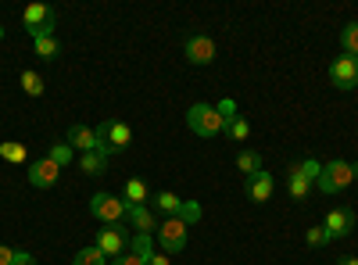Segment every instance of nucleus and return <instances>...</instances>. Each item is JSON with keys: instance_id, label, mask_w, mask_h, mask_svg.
<instances>
[{"instance_id": "1", "label": "nucleus", "mask_w": 358, "mask_h": 265, "mask_svg": "<svg viewBox=\"0 0 358 265\" xmlns=\"http://www.w3.org/2000/svg\"><path fill=\"white\" fill-rule=\"evenodd\" d=\"M187 126L197 133V136H219V133H226V119L219 115V108H212V104H194L190 111H187Z\"/></svg>"}, {"instance_id": "2", "label": "nucleus", "mask_w": 358, "mask_h": 265, "mask_svg": "<svg viewBox=\"0 0 358 265\" xmlns=\"http://www.w3.org/2000/svg\"><path fill=\"white\" fill-rule=\"evenodd\" d=\"M351 180H358L351 162H330V165H322V172H319L315 187H319L322 194H330V197H334V194L348 190V187H351Z\"/></svg>"}, {"instance_id": "3", "label": "nucleus", "mask_w": 358, "mask_h": 265, "mask_svg": "<svg viewBox=\"0 0 358 265\" xmlns=\"http://www.w3.org/2000/svg\"><path fill=\"white\" fill-rule=\"evenodd\" d=\"M126 208H129L126 197H115V194H108V190H101V194L90 197V215L101 219L104 226L122 222V219H126Z\"/></svg>"}, {"instance_id": "4", "label": "nucleus", "mask_w": 358, "mask_h": 265, "mask_svg": "<svg viewBox=\"0 0 358 265\" xmlns=\"http://www.w3.org/2000/svg\"><path fill=\"white\" fill-rule=\"evenodd\" d=\"M129 140H133V129H129L126 122L108 119V122H101V126H97V151H104V155H118V151H126Z\"/></svg>"}, {"instance_id": "5", "label": "nucleus", "mask_w": 358, "mask_h": 265, "mask_svg": "<svg viewBox=\"0 0 358 265\" xmlns=\"http://www.w3.org/2000/svg\"><path fill=\"white\" fill-rule=\"evenodd\" d=\"M22 22H25V33L33 40L54 36V8H47V4H29L22 11Z\"/></svg>"}, {"instance_id": "6", "label": "nucleus", "mask_w": 358, "mask_h": 265, "mask_svg": "<svg viewBox=\"0 0 358 265\" xmlns=\"http://www.w3.org/2000/svg\"><path fill=\"white\" fill-rule=\"evenodd\" d=\"M187 222H179V219H165L162 226H158V244H162V251L165 255H179L187 248Z\"/></svg>"}, {"instance_id": "7", "label": "nucleus", "mask_w": 358, "mask_h": 265, "mask_svg": "<svg viewBox=\"0 0 358 265\" xmlns=\"http://www.w3.org/2000/svg\"><path fill=\"white\" fill-rule=\"evenodd\" d=\"M97 248L108 255V262H111V258H118V255H126V251H129V237H126L122 222H115V226H104V229H97Z\"/></svg>"}, {"instance_id": "8", "label": "nucleus", "mask_w": 358, "mask_h": 265, "mask_svg": "<svg viewBox=\"0 0 358 265\" xmlns=\"http://www.w3.org/2000/svg\"><path fill=\"white\" fill-rule=\"evenodd\" d=\"M330 83L337 86V90H355L358 86V57L341 54L337 62L330 65Z\"/></svg>"}, {"instance_id": "9", "label": "nucleus", "mask_w": 358, "mask_h": 265, "mask_svg": "<svg viewBox=\"0 0 358 265\" xmlns=\"http://www.w3.org/2000/svg\"><path fill=\"white\" fill-rule=\"evenodd\" d=\"M57 176H62V169H57L50 158H36L33 165H29V187L36 190H50L57 183Z\"/></svg>"}, {"instance_id": "10", "label": "nucleus", "mask_w": 358, "mask_h": 265, "mask_svg": "<svg viewBox=\"0 0 358 265\" xmlns=\"http://www.w3.org/2000/svg\"><path fill=\"white\" fill-rule=\"evenodd\" d=\"M355 229V212L351 208H334L326 215V233H330V241H341V237H351Z\"/></svg>"}, {"instance_id": "11", "label": "nucleus", "mask_w": 358, "mask_h": 265, "mask_svg": "<svg viewBox=\"0 0 358 265\" xmlns=\"http://www.w3.org/2000/svg\"><path fill=\"white\" fill-rule=\"evenodd\" d=\"M187 62L190 65H212L215 62V43L208 36H190L187 40Z\"/></svg>"}, {"instance_id": "12", "label": "nucleus", "mask_w": 358, "mask_h": 265, "mask_svg": "<svg viewBox=\"0 0 358 265\" xmlns=\"http://www.w3.org/2000/svg\"><path fill=\"white\" fill-rule=\"evenodd\" d=\"M273 190H276V183H273V176H268L265 169L255 172V176H248V197L255 204H265L268 197H273Z\"/></svg>"}, {"instance_id": "13", "label": "nucleus", "mask_w": 358, "mask_h": 265, "mask_svg": "<svg viewBox=\"0 0 358 265\" xmlns=\"http://www.w3.org/2000/svg\"><path fill=\"white\" fill-rule=\"evenodd\" d=\"M69 143H72V151H97V129H90V126H83V122H76L72 129H69Z\"/></svg>"}, {"instance_id": "14", "label": "nucleus", "mask_w": 358, "mask_h": 265, "mask_svg": "<svg viewBox=\"0 0 358 265\" xmlns=\"http://www.w3.org/2000/svg\"><path fill=\"white\" fill-rule=\"evenodd\" d=\"M126 219L133 222V229H136V233H151V229H158L155 212L147 208V204H129V208H126Z\"/></svg>"}, {"instance_id": "15", "label": "nucleus", "mask_w": 358, "mask_h": 265, "mask_svg": "<svg viewBox=\"0 0 358 265\" xmlns=\"http://www.w3.org/2000/svg\"><path fill=\"white\" fill-rule=\"evenodd\" d=\"M287 190H290V197L294 201H305L308 194H312V183L301 176V169L297 165H290V176H287Z\"/></svg>"}, {"instance_id": "16", "label": "nucleus", "mask_w": 358, "mask_h": 265, "mask_svg": "<svg viewBox=\"0 0 358 265\" xmlns=\"http://www.w3.org/2000/svg\"><path fill=\"white\" fill-rule=\"evenodd\" d=\"M79 169H83L86 176H104V172H108V155H104V151H86V155L79 158Z\"/></svg>"}, {"instance_id": "17", "label": "nucleus", "mask_w": 358, "mask_h": 265, "mask_svg": "<svg viewBox=\"0 0 358 265\" xmlns=\"http://www.w3.org/2000/svg\"><path fill=\"white\" fill-rule=\"evenodd\" d=\"M129 251H133V255H136L143 265L158 255V251H155V241H151V233H136V237L129 241Z\"/></svg>"}, {"instance_id": "18", "label": "nucleus", "mask_w": 358, "mask_h": 265, "mask_svg": "<svg viewBox=\"0 0 358 265\" xmlns=\"http://www.w3.org/2000/svg\"><path fill=\"white\" fill-rule=\"evenodd\" d=\"M155 208H162L165 215H172V219H176V215H179V208H183V201H179L172 190H162V194L155 197Z\"/></svg>"}, {"instance_id": "19", "label": "nucleus", "mask_w": 358, "mask_h": 265, "mask_svg": "<svg viewBox=\"0 0 358 265\" xmlns=\"http://www.w3.org/2000/svg\"><path fill=\"white\" fill-rule=\"evenodd\" d=\"M72 265H108V255L94 244V248H83V251L72 258Z\"/></svg>"}, {"instance_id": "20", "label": "nucleus", "mask_w": 358, "mask_h": 265, "mask_svg": "<svg viewBox=\"0 0 358 265\" xmlns=\"http://www.w3.org/2000/svg\"><path fill=\"white\" fill-rule=\"evenodd\" d=\"M226 136H229L233 143L248 140V136H251V122H248V119H241V115H236V119H229V122H226Z\"/></svg>"}, {"instance_id": "21", "label": "nucleus", "mask_w": 358, "mask_h": 265, "mask_svg": "<svg viewBox=\"0 0 358 265\" xmlns=\"http://www.w3.org/2000/svg\"><path fill=\"white\" fill-rule=\"evenodd\" d=\"M236 169H241L244 176L262 172V155H258V151H241V155H236Z\"/></svg>"}, {"instance_id": "22", "label": "nucleus", "mask_w": 358, "mask_h": 265, "mask_svg": "<svg viewBox=\"0 0 358 265\" xmlns=\"http://www.w3.org/2000/svg\"><path fill=\"white\" fill-rule=\"evenodd\" d=\"M341 47H344V54L358 57V22H348V25H344V33H341Z\"/></svg>"}, {"instance_id": "23", "label": "nucleus", "mask_w": 358, "mask_h": 265, "mask_svg": "<svg viewBox=\"0 0 358 265\" xmlns=\"http://www.w3.org/2000/svg\"><path fill=\"white\" fill-rule=\"evenodd\" d=\"M57 169H65L69 162H72V143L69 140H62V143H50V155H47Z\"/></svg>"}, {"instance_id": "24", "label": "nucleus", "mask_w": 358, "mask_h": 265, "mask_svg": "<svg viewBox=\"0 0 358 265\" xmlns=\"http://www.w3.org/2000/svg\"><path fill=\"white\" fill-rule=\"evenodd\" d=\"M143 201H151L147 197V183L143 180H129L126 183V204H143Z\"/></svg>"}, {"instance_id": "25", "label": "nucleus", "mask_w": 358, "mask_h": 265, "mask_svg": "<svg viewBox=\"0 0 358 265\" xmlns=\"http://www.w3.org/2000/svg\"><path fill=\"white\" fill-rule=\"evenodd\" d=\"M33 47H36V57H43V62H54L57 57V40L54 36H40V40H33Z\"/></svg>"}, {"instance_id": "26", "label": "nucleus", "mask_w": 358, "mask_h": 265, "mask_svg": "<svg viewBox=\"0 0 358 265\" xmlns=\"http://www.w3.org/2000/svg\"><path fill=\"white\" fill-rule=\"evenodd\" d=\"M176 219H179V222H187V226L201 222V204H197V201H183V208H179Z\"/></svg>"}, {"instance_id": "27", "label": "nucleus", "mask_w": 358, "mask_h": 265, "mask_svg": "<svg viewBox=\"0 0 358 265\" xmlns=\"http://www.w3.org/2000/svg\"><path fill=\"white\" fill-rule=\"evenodd\" d=\"M22 90H25L29 97H40V94H43V79H40L36 72H22Z\"/></svg>"}, {"instance_id": "28", "label": "nucleus", "mask_w": 358, "mask_h": 265, "mask_svg": "<svg viewBox=\"0 0 358 265\" xmlns=\"http://www.w3.org/2000/svg\"><path fill=\"white\" fill-rule=\"evenodd\" d=\"M0 158L18 165V162H25V147L22 143H0Z\"/></svg>"}, {"instance_id": "29", "label": "nucleus", "mask_w": 358, "mask_h": 265, "mask_svg": "<svg viewBox=\"0 0 358 265\" xmlns=\"http://www.w3.org/2000/svg\"><path fill=\"white\" fill-rule=\"evenodd\" d=\"M305 241H308V248H322V244H330V233H326V226H312L305 233Z\"/></svg>"}, {"instance_id": "30", "label": "nucleus", "mask_w": 358, "mask_h": 265, "mask_svg": "<svg viewBox=\"0 0 358 265\" xmlns=\"http://www.w3.org/2000/svg\"><path fill=\"white\" fill-rule=\"evenodd\" d=\"M297 169H301V176H305L308 183H315V180H319V172H322V165H319L315 158H305V162H297Z\"/></svg>"}, {"instance_id": "31", "label": "nucleus", "mask_w": 358, "mask_h": 265, "mask_svg": "<svg viewBox=\"0 0 358 265\" xmlns=\"http://www.w3.org/2000/svg\"><path fill=\"white\" fill-rule=\"evenodd\" d=\"M215 108H219V115H222L226 122H229V119H236V104H233V101H219Z\"/></svg>"}, {"instance_id": "32", "label": "nucleus", "mask_w": 358, "mask_h": 265, "mask_svg": "<svg viewBox=\"0 0 358 265\" xmlns=\"http://www.w3.org/2000/svg\"><path fill=\"white\" fill-rule=\"evenodd\" d=\"M108 265H143V262H140V258H136L133 251H126V255H118V258H111Z\"/></svg>"}, {"instance_id": "33", "label": "nucleus", "mask_w": 358, "mask_h": 265, "mask_svg": "<svg viewBox=\"0 0 358 265\" xmlns=\"http://www.w3.org/2000/svg\"><path fill=\"white\" fill-rule=\"evenodd\" d=\"M11 265H36V258L29 255V251H15V262Z\"/></svg>"}, {"instance_id": "34", "label": "nucleus", "mask_w": 358, "mask_h": 265, "mask_svg": "<svg viewBox=\"0 0 358 265\" xmlns=\"http://www.w3.org/2000/svg\"><path fill=\"white\" fill-rule=\"evenodd\" d=\"M11 262H15V251L8 244H0V265H11Z\"/></svg>"}, {"instance_id": "35", "label": "nucleus", "mask_w": 358, "mask_h": 265, "mask_svg": "<svg viewBox=\"0 0 358 265\" xmlns=\"http://www.w3.org/2000/svg\"><path fill=\"white\" fill-rule=\"evenodd\" d=\"M147 265H172V262H169V255H165V251H158V255H155L151 262H147Z\"/></svg>"}, {"instance_id": "36", "label": "nucleus", "mask_w": 358, "mask_h": 265, "mask_svg": "<svg viewBox=\"0 0 358 265\" xmlns=\"http://www.w3.org/2000/svg\"><path fill=\"white\" fill-rule=\"evenodd\" d=\"M337 265H358V258H351V255H344V258H337Z\"/></svg>"}, {"instance_id": "37", "label": "nucleus", "mask_w": 358, "mask_h": 265, "mask_svg": "<svg viewBox=\"0 0 358 265\" xmlns=\"http://www.w3.org/2000/svg\"><path fill=\"white\" fill-rule=\"evenodd\" d=\"M0 36H4V29H0Z\"/></svg>"}]
</instances>
